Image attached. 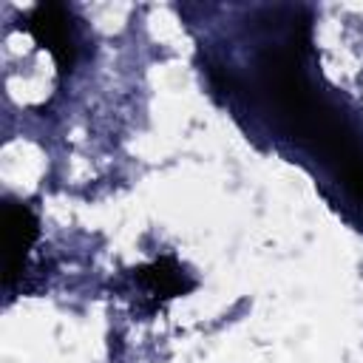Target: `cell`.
Wrapping results in <instances>:
<instances>
[{
  "mask_svg": "<svg viewBox=\"0 0 363 363\" xmlns=\"http://www.w3.org/2000/svg\"><path fill=\"white\" fill-rule=\"evenodd\" d=\"M28 31L34 40L48 48V54L57 60L60 71H68L74 62V43H71V28H68V14L62 6H37L28 17Z\"/></svg>",
  "mask_w": 363,
  "mask_h": 363,
  "instance_id": "6da1fadb",
  "label": "cell"
},
{
  "mask_svg": "<svg viewBox=\"0 0 363 363\" xmlns=\"http://www.w3.org/2000/svg\"><path fill=\"white\" fill-rule=\"evenodd\" d=\"M37 238V218L26 204H6L3 241H6V281H14Z\"/></svg>",
  "mask_w": 363,
  "mask_h": 363,
  "instance_id": "7a4b0ae2",
  "label": "cell"
},
{
  "mask_svg": "<svg viewBox=\"0 0 363 363\" xmlns=\"http://www.w3.org/2000/svg\"><path fill=\"white\" fill-rule=\"evenodd\" d=\"M142 278H145L156 292H162V295H176V292H184V289L190 286V284L182 281L176 264L167 261V258H162V261L145 267V269H142Z\"/></svg>",
  "mask_w": 363,
  "mask_h": 363,
  "instance_id": "3957f363",
  "label": "cell"
}]
</instances>
